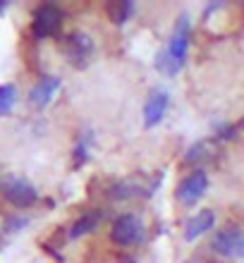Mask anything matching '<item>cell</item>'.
<instances>
[{
	"label": "cell",
	"instance_id": "cell-1",
	"mask_svg": "<svg viewBox=\"0 0 244 263\" xmlns=\"http://www.w3.org/2000/svg\"><path fill=\"white\" fill-rule=\"evenodd\" d=\"M187 48H189V20L182 17L177 29H175L173 39L167 41L165 50L161 53V60H158V67L167 74H173L177 69L182 67L184 63V55H187Z\"/></svg>",
	"mask_w": 244,
	"mask_h": 263
},
{
	"label": "cell",
	"instance_id": "cell-2",
	"mask_svg": "<svg viewBox=\"0 0 244 263\" xmlns=\"http://www.w3.org/2000/svg\"><path fill=\"white\" fill-rule=\"evenodd\" d=\"M144 222L139 215L134 213H122L115 218L110 228V242L118 247H134L144 239Z\"/></svg>",
	"mask_w": 244,
	"mask_h": 263
},
{
	"label": "cell",
	"instance_id": "cell-3",
	"mask_svg": "<svg viewBox=\"0 0 244 263\" xmlns=\"http://www.w3.org/2000/svg\"><path fill=\"white\" fill-rule=\"evenodd\" d=\"M63 27V12L60 7L53 5V3H46V5H39L34 12V20H31V34L34 39H48V36L58 34Z\"/></svg>",
	"mask_w": 244,
	"mask_h": 263
},
{
	"label": "cell",
	"instance_id": "cell-4",
	"mask_svg": "<svg viewBox=\"0 0 244 263\" xmlns=\"http://www.w3.org/2000/svg\"><path fill=\"white\" fill-rule=\"evenodd\" d=\"M206 189H209V175H206V170H192L175 187V199L180 201L182 206H194L196 201L206 194Z\"/></svg>",
	"mask_w": 244,
	"mask_h": 263
},
{
	"label": "cell",
	"instance_id": "cell-5",
	"mask_svg": "<svg viewBox=\"0 0 244 263\" xmlns=\"http://www.w3.org/2000/svg\"><path fill=\"white\" fill-rule=\"evenodd\" d=\"M213 254L223 258H239L244 256V232L239 228H225L218 230L211 239Z\"/></svg>",
	"mask_w": 244,
	"mask_h": 263
},
{
	"label": "cell",
	"instance_id": "cell-6",
	"mask_svg": "<svg viewBox=\"0 0 244 263\" xmlns=\"http://www.w3.org/2000/svg\"><path fill=\"white\" fill-rule=\"evenodd\" d=\"M3 196L17 208H29L39 201V192L20 177H7L3 182Z\"/></svg>",
	"mask_w": 244,
	"mask_h": 263
},
{
	"label": "cell",
	"instance_id": "cell-7",
	"mask_svg": "<svg viewBox=\"0 0 244 263\" xmlns=\"http://www.w3.org/2000/svg\"><path fill=\"white\" fill-rule=\"evenodd\" d=\"M91 48H93V43H91V39L86 34H82V31H72V34H67L63 39V53L70 58L72 63L84 65V60H86L91 53Z\"/></svg>",
	"mask_w": 244,
	"mask_h": 263
},
{
	"label": "cell",
	"instance_id": "cell-8",
	"mask_svg": "<svg viewBox=\"0 0 244 263\" xmlns=\"http://www.w3.org/2000/svg\"><path fill=\"white\" fill-rule=\"evenodd\" d=\"M167 103H170V98H167L165 91H154L146 98V105H144V125L146 127L158 125L167 110Z\"/></svg>",
	"mask_w": 244,
	"mask_h": 263
},
{
	"label": "cell",
	"instance_id": "cell-9",
	"mask_svg": "<svg viewBox=\"0 0 244 263\" xmlns=\"http://www.w3.org/2000/svg\"><path fill=\"white\" fill-rule=\"evenodd\" d=\"M58 89H60V79L53 74H43L41 79L31 86V91H29V101L34 105H46V103H50V98L58 93Z\"/></svg>",
	"mask_w": 244,
	"mask_h": 263
},
{
	"label": "cell",
	"instance_id": "cell-10",
	"mask_svg": "<svg viewBox=\"0 0 244 263\" xmlns=\"http://www.w3.org/2000/svg\"><path fill=\"white\" fill-rule=\"evenodd\" d=\"M213 222H216V213L213 211H199L194 218H189L187 225H184V239L187 242H194L199 239L201 235H206L211 228H213Z\"/></svg>",
	"mask_w": 244,
	"mask_h": 263
},
{
	"label": "cell",
	"instance_id": "cell-11",
	"mask_svg": "<svg viewBox=\"0 0 244 263\" xmlns=\"http://www.w3.org/2000/svg\"><path fill=\"white\" fill-rule=\"evenodd\" d=\"M101 218H103L101 211H89V213H84L82 218H77V220L72 222V228H70V239H79V237L93 232V230L98 228Z\"/></svg>",
	"mask_w": 244,
	"mask_h": 263
},
{
	"label": "cell",
	"instance_id": "cell-12",
	"mask_svg": "<svg viewBox=\"0 0 244 263\" xmlns=\"http://www.w3.org/2000/svg\"><path fill=\"white\" fill-rule=\"evenodd\" d=\"M108 194L112 196V199H134V196H139L141 194V184L139 182H129V180H122V182H115L110 189H108Z\"/></svg>",
	"mask_w": 244,
	"mask_h": 263
},
{
	"label": "cell",
	"instance_id": "cell-13",
	"mask_svg": "<svg viewBox=\"0 0 244 263\" xmlns=\"http://www.w3.org/2000/svg\"><path fill=\"white\" fill-rule=\"evenodd\" d=\"M17 103V89L12 84H3L0 86V115L12 110V105Z\"/></svg>",
	"mask_w": 244,
	"mask_h": 263
},
{
	"label": "cell",
	"instance_id": "cell-14",
	"mask_svg": "<svg viewBox=\"0 0 244 263\" xmlns=\"http://www.w3.org/2000/svg\"><path fill=\"white\" fill-rule=\"evenodd\" d=\"M129 12H132V3H120V5H108V14L112 17V22H122L129 20Z\"/></svg>",
	"mask_w": 244,
	"mask_h": 263
},
{
	"label": "cell",
	"instance_id": "cell-15",
	"mask_svg": "<svg viewBox=\"0 0 244 263\" xmlns=\"http://www.w3.org/2000/svg\"><path fill=\"white\" fill-rule=\"evenodd\" d=\"M120 263H137V261H132V258H122Z\"/></svg>",
	"mask_w": 244,
	"mask_h": 263
}]
</instances>
